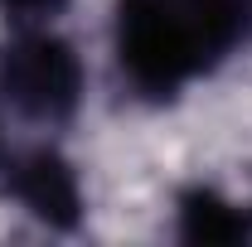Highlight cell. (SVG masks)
Wrapping results in <instances>:
<instances>
[{
	"instance_id": "1",
	"label": "cell",
	"mask_w": 252,
	"mask_h": 247,
	"mask_svg": "<svg viewBox=\"0 0 252 247\" xmlns=\"http://www.w3.org/2000/svg\"><path fill=\"white\" fill-rule=\"evenodd\" d=\"M252 39V0H117L112 54L126 88L175 102Z\"/></svg>"
},
{
	"instance_id": "5",
	"label": "cell",
	"mask_w": 252,
	"mask_h": 247,
	"mask_svg": "<svg viewBox=\"0 0 252 247\" xmlns=\"http://www.w3.org/2000/svg\"><path fill=\"white\" fill-rule=\"evenodd\" d=\"M63 10H68V0H0V15L10 20V30H20V25H54Z\"/></svg>"
},
{
	"instance_id": "2",
	"label": "cell",
	"mask_w": 252,
	"mask_h": 247,
	"mask_svg": "<svg viewBox=\"0 0 252 247\" xmlns=\"http://www.w3.org/2000/svg\"><path fill=\"white\" fill-rule=\"evenodd\" d=\"M88 68L54 25H20L0 44V97L34 126H63L78 117Z\"/></svg>"
},
{
	"instance_id": "6",
	"label": "cell",
	"mask_w": 252,
	"mask_h": 247,
	"mask_svg": "<svg viewBox=\"0 0 252 247\" xmlns=\"http://www.w3.org/2000/svg\"><path fill=\"white\" fill-rule=\"evenodd\" d=\"M0 165H5V141H0Z\"/></svg>"
},
{
	"instance_id": "4",
	"label": "cell",
	"mask_w": 252,
	"mask_h": 247,
	"mask_svg": "<svg viewBox=\"0 0 252 247\" xmlns=\"http://www.w3.org/2000/svg\"><path fill=\"white\" fill-rule=\"evenodd\" d=\"M175 233L185 243H248L252 238V214L243 204L223 199L219 189L194 185L175 204Z\"/></svg>"
},
{
	"instance_id": "3",
	"label": "cell",
	"mask_w": 252,
	"mask_h": 247,
	"mask_svg": "<svg viewBox=\"0 0 252 247\" xmlns=\"http://www.w3.org/2000/svg\"><path fill=\"white\" fill-rule=\"evenodd\" d=\"M5 189L10 199L25 209L30 218H39L44 228H78L83 223V180L73 170V160L54 146H34V151H20V155H5Z\"/></svg>"
}]
</instances>
